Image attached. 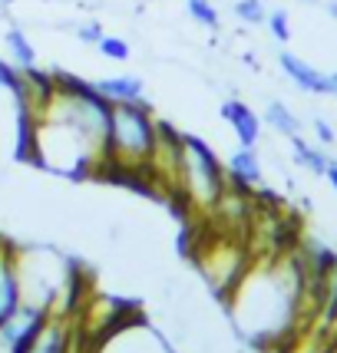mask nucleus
Masks as SVG:
<instances>
[{"label":"nucleus","mask_w":337,"mask_h":353,"mask_svg":"<svg viewBox=\"0 0 337 353\" xmlns=\"http://www.w3.org/2000/svg\"><path fill=\"white\" fill-rule=\"evenodd\" d=\"M109 112L113 103L93 83L53 73L44 103L20 112V155L70 179L96 175L106 165Z\"/></svg>","instance_id":"obj_1"},{"label":"nucleus","mask_w":337,"mask_h":353,"mask_svg":"<svg viewBox=\"0 0 337 353\" xmlns=\"http://www.w3.org/2000/svg\"><path fill=\"white\" fill-rule=\"evenodd\" d=\"M7 3H14V0H0V7H7Z\"/></svg>","instance_id":"obj_27"},{"label":"nucleus","mask_w":337,"mask_h":353,"mask_svg":"<svg viewBox=\"0 0 337 353\" xmlns=\"http://www.w3.org/2000/svg\"><path fill=\"white\" fill-rule=\"evenodd\" d=\"M264 123L271 125V129H275L278 136H301V119H298V116H294L291 109L285 106V103H268V109H264Z\"/></svg>","instance_id":"obj_14"},{"label":"nucleus","mask_w":337,"mask_h":353,"mask_svg":"<svg viewBox=\"0 0 337 353\" xmlns=\"http://www.w3.org/2000/svg\"><path fill=\"white\" fill-rule=\"evenodd\" d=\"M331 96H337V73H331Z\"/></svg>","instance_id":"obj_25"},{"label":"nucleus","mask_w":337,"mask_h":353,"mask_svg":"<svg viewBox=\"0 0 337 353\" xmlns=\"http://www.w3.org/2000/svg\"><path fill=\"white\" fill-rule=\"evenodd\" d=\"M93 353H172L166 340L139 317H126L119 327H113L106 337L96 340Z\"/></svg>","instance_id":"obj_5"},{"label":"nucleus","mask_w":337,"mask_h":353,"mask_svg":"<svg viewBox=\"0 0 337 353\" xmlns=\"http://www.w3.org/2000/svg\"><path fill=\"white\" fill-rule=\"evenodd\" d=\"M96 50H99L106 60H113V63H126L129 57H133V46L126 43L123 37H109V33H103V37H99Z\"/></svg>","instance_id":"obj_17"},{"label":"nucleus","mask_w":337,"mask_h":353,"mask_svg":"<svg viewBox=\"0 0 337 353\" xmlns=\"http://www.w3.org/2000/svg\"><path fill=\"white\" fill-rule=\"evenodd\" d=\"M73 323H77V317L50 314L46 327L40 330V337L33 340V347L27 353H73V343H77Z\"/></svg>","instance_id":"obj_9"},{"label":"nucleus","mask_w":337,"mask_h":353,"mask_svg":"<svg viewBox=\"0 0 337 353\" xmlns=\"http://www.w3.org/2000/svg\"><path fill=\"white\" fill-rule=\"evenodd\" d=\"M327 14H331V17L337 20V0H331V3H327Z\"/></svg>","instance_id":"obj_24"},{"label":"nucleus","mask_w":337,"mask_h":353,"mask_svg":"<svg viewBox=\"0 0 337 353\" xmlns=\"http://www.w3.org/2000/svg\"><path fill=\"white\" fill-rule=\"evenodd\" d=\"M50 321V310L46 307H37V304H20L10 321L0 327V340L7 353H27L33 347V340L40 337V330L46 327Z\"/></svg>","instance_id":"obj_6"},{"label":"nucleus","mask_w":337,"mask_h":353,"mask_svg":"<svg viewBox=\"0 0 337 353\" xmlns=\"http://www.w3.org/2000/svg\"><path fill=\"white\" fill-rule=\"evenodd\" d=\"M20 304H23V288H20L17 248L0 241V327L20 310Z\"/></svg>","instance_id":"obj_7"},{"label":"nucleus","mask_w":337,"mask_h":353,"mask_svg":"<svg viewBox=\"0 0 337 353\" xmlns=\"http://www.w3.org/2000/svg\"><path fill=\"white\" fill-rule=\"evenodd\" d=\"M229 192V175L209 142L199 136H182L179 142V199L202 215L215 212Z\"/></svg>","instance_id":"obj_4"},{"label":"nucleus","mask_w":337,"mask_h":353,"mask_svg":"<svg viewBox=\"0 0 337 353\" xmlns=\"http://www.w3.org/2000/svg\"><path fill=\"white\" fill-rule=\"evenodd\" d=\"M314 132H318V139H321L324 145H331V142H334V129L324 123V119H314Z\"/></svg>","instance_id":"obj_22"},{"label":"nucleus","mask_w":337,"mask_h":353,"mask_svg":"<svg viewBox=\"0 0 337 353\" xmlns=\"http://www.w3.org/2000/svg\"><path fill=\"white\" fill-rule=\"evenodd\" d=\"M225 175H229V188L242 192V195H248L251 188H258L261 179H264L258 152L248 149V145H238V149L229 155V162H225Z\"/></svg>","instance_id":"obj_8"},{"label":"nucleus","mask_w":337,"mask_h":353,"mask_svg":"<svg viewBox=\"0 0 337 353\" xmlns=\"http://www.w3.org/2000/svg\"><path fill=\"white\" fill-rule=\"evenodd\" d=\"M324 353H337V340H331V347H327Z\"/></svg>","instance_id":"obj_26"},{"label":"nucleus","mask_w":337,"mask_h":353,"mask_svg":"<svg viewBox=\"0 0 337 353\" xmlns=\"http://www.w3.org/2000/svg\"><path fill=\"white\" fill-rule=\"evenodd\" d=\"M324 179H327V182H331V188L337 192V162H331V165H327V172H324Z\"/></svg>","instance_id":"obj_23"},{"label":"nucleus","mask_w":337,"mask_h":353,"mask_svg":"<svg viewBox=\"0 0 337 353\" xmlns=\"http://www.w3.org/2000/svg\"><path fill=\"white\" fill-rule=\"evenodd\" d=\"M3 40H7V50H10V60H14L17 70H33V66H37V50H33V43L27 40L23 30L10 27Z\"/></svg>","instance_id":"obj_15"},{"label":"nucleus","mask_w":337,"mask_h":353,"mask_svg":"<svg viewBox=\"0 0 337 353\" xmlns=\"http://www.w3.org/2000/svg\"><path fill=\"white\" fill-rule=\"evenodd\" d=\"M77 37L83 40V43H93V46H96V43H99V37H103V27H99V23H93V20H90V23H79V27H77Z\"/></svg>","instance_id":"obj_21"},{"label":"nucleus","mask_w":337,"mask_h":353,"mask_svg":"<svg viewBox=\"0 0 337 353\" xmlns=\"http://www.w3.org/2000/svg\"><path fill=\"white\" fill-rule=\"evenodd\" d=\"M264 23H268V30H271V37H275L278 43H288L291 40V17H288V10H271Z\"/></svg>","instance_id":"obj_19"},{"label":"nucleus","mask_w":337,"mask_h":353,"mask_svg":"<svg viewBox=\"0 0 337 353\" xmlns=\"http://www.w3.org/2000/svg\"><path fill=\"white\" fill-rule=\"evenodd\" d=\"M20 83H23L20 70H17V66H10V63L0 60V90L14 92V99H17V96H20Z\"/></svg>","instance_id":"obj_20"},{"label":"nucleus","mask_w":337,"mask_h":353,"mask_svg":"<svg viewBox=\"0 0 337 353\" xmlns=\"http://www.w3.org/2000/svg\"><path fill=\"white\" fill-rule=\"evenodd\" d=\"M155 142V119L146 99L139 103H113L109 112V142H106V165L109 175H129V182L149 179V155Z\"/></svg>","instance_id":"obj_3"},{"label":"nucleus","mask_w":337,"mask_h":353,"mask_svg":"<svg viewBox=\"0 0 337 353\" xmlns=\"http://www.w3.org/2000/svg\"><path fill=\"white\" fill-rule=\"evenodd\" d=\"M291 155H294V162H298L301 169L314 172V175H324V172H327V165H331V159H327L318 145L305 142L301 136H291Z\"/></svg>","instance_id":"obj_13"},{"label":"nucleus","mask_w":337,"mask_h":353,"mask_svg":"<svg viewBox=\"0 0 337 353\" xmlns=\"http://www.w3.org/2000/svg\"><path fill=\"white\" fill-rule=\"evenodd\" d=\"M222 119L231 125V132H235V139H238V145H248V149L258 145L261 119L248 103H242V99H225V103H222Z\"/></svg>","instance_id":"obj_10"},{"label":"nucleus","mask_w":337,"mask_h":353,"mask_svg":"<svg viewBox=\"0 0 337 353\" xmlns=\"http://www.w3.org/2000/svg\"><path fill=\"white\" fill-rule=\"evenodd\" d=\"M305 258L291 254V258H271L264 264L245 268V274L231 288L235 297L229 301L235 323L255 343L288 337L298 317L311 314L305 301Z\"/></svg>","instance_id":"obj_2"},{"label":"nucleus","mask_w":337,"mask_h":353,"mask_svg":"<svg viewBox=\"0 0 337 353\" xmlns=\"http://www.w3.org/2000/svg\"><path fill=\"white\" fill-rule=\"evenodd\" d=\"M185 10H189V17H192L199 27H205V30H218V23H222L212 0H185Z\"/></svg>","instance_id":"obj_16"},{"label":"nucleus","mask_w":337,"mask_h":353,"mask_svg":"<svg viewBox=\"0 0 337 353\" xmlns=\"http://www.w3.org/2000/svg\"><path fill=\"white\" fill-rule=\"evenodd\" d=\"M278 66L285 70V77L291 79L298 90L314 92V96H331V77H324L321 70H314L307 60H301V57H294V53L285 50L278 57Z\"/></svg>","instance_id":"obj_11"},{"label":"nucleus","mask_w":337,"mask_h":353,"mask_svg":"<svg viewBox=\"0 0 337 353\" xmlns=\"http://www.w3.org/2000/svg\"><path fill=\"white\" fill-rule=\"evenodd\" d=\"M235 17L242 20V23H248V27H261L264 20H268V10H264V3L261 0H235Z\"/></svg>","instance_id":"obj_18"},{"label":"nucleus","mask_w":337,"mask_h":353,"mask_svg":"<svg viewBox=\"0 0 337 353\" xmlns=\"http://www.w3.org/2000/svg\"><path fill=\"white\" fill-rule=\"evenodd\" d=\"M93 86L99 90V96H106L109 103H139L142 92H146L139 77H106L99 83H93Z\"/></svg>","instance_id":"obj_12"}]
</instances>
